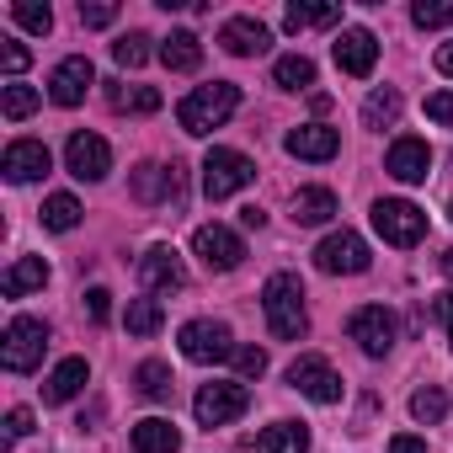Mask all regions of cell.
Returning <instances> with one entry per match:
<instances>
[{
  "label": "cell",
  "instance_id": "45",
  "mask_svg": "<svg viewBox=\"0 0 453 453\" xmlns=\"http://www.w3.org/2000/svg\"><path fill=\"white\" fill-rule=\"evenodd\" d=\"M389 453H426V442L411 437V432H400V437H389Z\"/></svg>",
  "mask_w": 453,
  "mask_h": 453
},
{
  "label": "cell",
  "instance_id": "19",
  "mask_svg": "<svg viewBox=\"0 0 453 453\" xmlns=\"http://www.w3.org/2000/svg\"><path fill=\"white\" fill-rule=\"evenodd\" d=\"M283 144H288V155H294V160H331V155L342 150V134H336V128H326V123H299Z\"/></svg>",
  "mask_w": 453,
  "mask_h": 453
},
{
  "label": "cell",
  "instance_id": "26",
  "mask_svg": "<svg viewBox=\"0 0 453 453\" xmlns=\"http://www.w3.org/2000/svg\"><path fill=\"white\" fill-rule=\"evenodd\" d=\"M262 453H310V426L304 421H278L257 437Z\"/></svg>",
  "mask_w": 453,
  "mask_h": 453
},
{
  "label": "cell",
  "instance_id": "43",
  "mask_svg": "<svg viewBox=\"0 0 453 453\" xmlns=\"http://www.w3.org/2000/svg\"><path fill=\"white\" fill-rule=\"evenodd\" d=\"M86 310H91V320H96V326H102V320H112V294H107V288H91V294H86Z\"/></svg>",
  "mask_w": 453,
  "mask_h": 453
},
{
  "label": "cell",
  "instance_id": "41",
  "mask_svg": "<svg viewBox=\"0 0 453 453\" xmlns=\"http://www.w3.org/2000/svg\"><path fill=\"white\" fill-rule=\"evenodd\" d=\"M426 118L442 123V128H453V91H432L426 96Z\"/></svg>",
  "mask_w": 453,
  "mask_h": 453
},
{
  "label": "cell",
  "instance_id": "21",
  "mask_svg": "<svg viewBox=\"0 0 453 453\" xmlns=\"http://www.w3.org/2000/svg\"><path fill=\"white\" fill-rule=\"evenodd\" d=\"M86 379H91L86 357H65V363L43 379V400H49V405H65V400H75V395L86 389Z\"/></svg>",
  "mask_w": 453,
  "mask_h": 453
},
{
  "label": "cell",
  "instance_id": "46",
  "mask_svg": "<svg viewBox=\"0 0 453 453\" xmlns=\"http://www.w3.org/2000/svg\"><path fill=\"white\" fill-rule=\"evenodd\" d=\"M437 315H442V326H448V342H453V294H442V299H437Z\"/></svg>",
  "mask_w": 453,
  "mask_h": 453
},
{
  "label": "cell",
  "instance_id": "28",
  "mask_svg": "<svg viewBox=\"0 0 453 453\" xmlns=\"http://www.w3.org/2000/svg\"><path fill=\"white\" fill-rule=\"evenodd\" d=\"M273 81H278L283 91H310V86H315V65H310L304 54H283V59L273 65Z\"/></svg>",
  "mask_w": 453,
  "mask_h": 453
},
{
  "label": "cell",
  "instance_id": "38",
  "mask_svg": "<svg viewBox=\"0 0 453 453\" xmlns=\"http://www.w3.org/2000/svg\"><path fill=\"white\" fill-rule=\"evenodd\" d=\"M411 22H416V27H448V22H453V0H416V6H411Z\"/></svg>",
  "mask_w": 453,
  "mask_h": 453
},
{
  "label": "cell",
  "instance_id": "10",
  "mask_svg": "<svg viewBox=\"0 0 453 453\" xmlns=\"http://www.w3.org/2000/svg\"><path fill=\"white\" fill-rule=\"evenodd\" d=\"M192 251L203 257V267H208V273H235V267H241V257H246L241 235H235V230H224V224H197Z\"/></svg>",
  "mask_w": 453,
  "mask_h": 453
},
{
  "label": "cell",
  "instance_id": "37",
  "mask_svg": "<svg viewBox=\"0 0 453 453\" xmlns=\"http://www.w3.org/2000/svg\"><path fill=\"white\" fill-rule=\"evenodd\" d=\"M12 17H17L27 33H38V38H43V33H54V12H49V6H38V0H17Z\"/></svg>",
  "mask_w": 453,
  "mask_h": 453
},
{
  "label": "cell",
  "instance_id": "18",
  "mask_svg": "<svg viewBox=\"0 0 453 453\" xmlns=\"http://www.w3.org/2000/svg\"><path fill=\"white\" fill-rule=\"evenodd\" d=\"M49 165H54V155H49V144H38V139L6 144V160H0V171H6L12 181H38V176H49Z\"/></svg>",
  "mask_w": 453,
  "mask_h": 453
},
{
  "label": "cell",
  "instance_id": "30",
  "mask_svg": "<svg viewBox=\"0 0 453 453\" xmlns=\"http://www.w3.org/2000/svg\"><path fill=\"white\" fill-rule=\"evenodd\" d=\"M134 384H139V395H144V400H171V389H176V379H171V368H165V363H139Z\"/></svg>",
  "mask_w": 453,
  "mask_h": 453
},
{
  "label": "cell",
  "instance_id": "32",
  "mask_svg": "<svg viewBox=\"0 0 453 453\" xmlns=\"http://www.w3.org/2000/svg\"><path fill=\"white\" fill-rule=\"evenodd\" d=\"M43 224H49V230H75V224H81V203L70 197V192H54L49 203H43Z\"/></svg>",
  "mask_w": 453,
  "mask_h": 453
},
{
  "label": "cell",
  "instance_id": "6",
  "mask_svg": "<svg viewBox=\"0 0 453 453\" xmlns=\"http://www.w3.org/2000/svg\"><path fill=\"white\" fill-rule=\"evenodd\" d=\"M315 267H320V273H331V278H357V273H368V267H373V257H368L363 235L336 230V235H326V241L315 246Z\"/></svg>",
  "mask_w": 453,
  "mask_h": 453
},
{
  "label": "cell",
  "instance_id": "34",
  "mask_svg": "<svg viewBox=\"0 0 453 453\" xmlns=\"http://www.w3.org/2000/svg\"><path fill=\"white\" fill-rule=\"evenodd\" d=\"M336 17H342L336 6H288L283 27H288V33H304V27H331Z\"/></svg>",
  "mask_w": 453,
  "mask_h": 453
},
{
  "label": "cell",
  "instance_id": "15",
  "mask_svg": "<svg viewBox=\"0 0 453 453\" xmlns=\"http://www.w3.org/2000/svg\"><path fill=\"white\" fill-rule=\"evenodd\" d=\"M139 283L150 294H171V288H187V267H181V257L171 246H150L139 257Z\"/></svg>",
  "mask_w": 453,
  "mask_h": 453
},
{
  "label": "cell",
  "instance_id": "33",
  "mask_svg": "<svg viewBox=\"0 0 453 453\" xmlns=\"http://www.w3.org/2000/svg\"><path fill=\"white\" fill-rule=\"evenodd\" d=\"M38 102H43V96H38L33 86H17V81H12L6 91H0V112H6L12 123H22V118H33V112H38Z\"/></svg>",
  "mask_w": 453,
  "mask_h": 453
},
{
  "label": "cell",
  "instance_id": "17",
  "mask_svg": "<svg viewBox=\"0 0 453 453\" xmlns=\"http://www.w3.org/2000/svg\"><path fill=\"white\" fill-rule=\"evenodd\" d=\"M219 43L230 49L235 59H257V54H267V49H273V33H267L257 17H230V22L219 27Z\"/></svg>",
  "mask_w": 453,
  "mask_h": 453
},
{
  "label": "cell",
  "instance_id": "44",
  "mask_svg": "<svg viewBox=\"0 0 453 453\" xmlns=\"http://www.w3.org/2000/svg\"><path fill=\"white\" fill-rule=\"evenodd\" d=\"M27 432H33V411H27V405H17V411L6 416V437L17 442V437H27Z\"/></svg>",
  "mask_w": 453,
  "mask_h": 453
},
{
  "label": "cell",
  "instance_id": "14",
  "mask_svg": "<svg viewBox=\"0 0 453 453\" xmlns=\"http://www.w3.org/2000/svg\"><path fill=\"white\" fill-rule=\"evenodd\" d=\"M91 86H96V70H91V59H86V54H75V59L54 65V75H49V96H54L59 107H81Z\"/></svg>",
  "mask_w": 453,
  "mask_h": 453
},
{
  "label": "cell",
  "instance_id": "7",
  "mask_svg": "<svg viewBox=\"0 0 453 453\" xmlns=\"http://www.w3.org/2000/svg\"><path fill=\"white\" fill-rule=\"evenodd\" d=\"M181 357L187 363H224V357H235V342H230V326H219V320H187L181 326Z\"/></svg>",
  "mask_w": 453,
  "mask_h": 453
},
{
  "label": "cell",
  "instance_id": "36",
  "mask_svg": "<svg viewBox=\"0 0 453 453\" xmlns=\"http://www.w3.org/2000/svg\"><path fill=\"white\" fill-rule=\"evenodd\" d=\"M411 416H416V421H442V416H448V395H442L437 384L416 389V395H411Z\"/></svg>",
  "mask_w": 453,
  "mask_h": 453
},
{
  "label": "cell",
  "instance_id": "40",
  "mask_svg": "<svg viewBox=\"0 0 453 453\" xmlns=\"http://www.w3.org/2000/svg\"><path fill=\"white\" fill-rule=\"evenodd\" d=\"M0 65H6V75H22V70L33 65V54H27L22 43H12V38H0Z\"/></svg>",
  "mask_w": 453,
  "mask_h": 453
},
{
  "label": "cell",
  "instance_id": "35",
  "mask_svg": "<svg viewBox=\"0 0 453 453\" xmlns=\"http://www.w3.org/2000/svg\"><path fill=\"white\" fill-rule=\"evenodd\" d=\"M150 43H155V38H144V33H123V38L112 43V59H118L123 70H139V65L150 59Z\"/></svg>",
  "mask_w": 453,
  "mask_h": 453
},
{
  "label": "cell",
  "instance_id": "8",
  "mask_svg": "<svg viewBox=\"0 0 453 453\" xmlns=\"http://www.w3.org/2000/svg\"><path fill=\"white\" fill-rule=\"evenodd\" d=\"M246 405H251V389H246V384H235V379H224V384H203V389H197V400H192V411H197V421H203V426H224V421H235V416H246Z\"/></svg>",
  "mask_w": 453,
  "mask_h": 453
},
{
  "label": "cell",
  "instance_id": "42",
  "mask_svg": "<svg viewBox=\"0 0 453 453\" xmlns=\"http://www.w3.org/2000/svg\"><path fill=\"white\" fill-rule=\"evenodd\" d=\"M81 22L86 27H112L118 22V6H86V0H81Z\"/></svg>",
  "mask_w": 453,
  "mask_h": 453
},
{
  "label": "cell",
  "instance_id": "12",
  "mask_svg": "<svg viewBox=\"0 0 453 453\" xmlns=\"http://www.w3.org/2000/svg\"><path fill=\"white\" fill-rule=\"evenodd\" d=\"M331 54H336V70L342 75H373V65H379V38L368 33V27H342L336 33V43H331Z\"/></svg>",
  "mask_w": 453,
  "mask_h": 453
},
{
  "label": "cell",
  "instance_id": "39",
  "mask_svg": "<svg viewBox=\"0 0 453 453\" xmlns=\"http://www.w3.org/2000/svg\"><path fill=\"white\" fill-rule=\"evenodd\" d=\"M235 368H241L246 379H262V373H267V352H262V347H235Z\"/></svg>",
  "mask_w": 453,
  "mask_h": 453
},
{
  "label": "cell",
  "instance_id": "27",
  "mask_svg": "<svg viewBox=\"0 0 453 453\" xmlns=\"http://www.w3.org/2000/svg\"><path fill=\"white\" fill-rule=\"evenodd\" d=\"M107 102L118 107V112H160V91H150V86H123V81H107Z\"/></svg>",
  "mask_w": 453,
  "mask_h": 453
},
{
  "label": "cell",
  "instance_id": "25",
  "mask_svg": "<svg viewBox=\"0 0 453 453\" xmlns=\"http://www.w3.org/2000/svg\"><path fill=\"white\" fill-rule=\"evenodd\" d=\"M336 213V192L331 187H299L294 192V224H326Z\"/></svg>",
  "mask_w": 453,
  "mask_h": 453
},
{
  "label": "cell",
  "instance_id": "48",
  "mask_svg": "<svg viewBox=\"0 0 453 453\" xmlns=\"http://www.w3.org/2000/svg\"><path fill=\"white\" fill-rule=\"evenodd\" d=\"M262 219H267L262 208H241V224H246V230H262Z\"/></svg>",
  "mask_w": 453,
  "mask_h": 453
},
{
  "label": "cell",
  "instance_id": "13",
  "mask_svg": "<svg viewBox=\"0 0 453 453\" xmlns=\"http://www.w3.org/2000/svg\"><path fill=\"white\" fill-rule=\"evenodd\" d=\"M65 165H70V176H81V181H102V176L112 171V150H107L102 134H70Z\"/></svg>",
  "mask_w": 453,
  "mask_h": 453
},
{
  "label": "cell",
  "instance_id": "1",
  "mask_svg": "<svg viewBox=\"0 0 453 453\" xmlns=\"http://www.w3.org/2000/svg\"><path fill=\"white\" fill-rule=\"evenodd\" d=\"M262 315H267V331L278 342H299L310 331V310H304V283L294 273H273L267 288H262Z\"/></svg>",
  "mask_w": 453,
  "mask_h": 453
},
{
  "label": "cell",
  "instance_id": "22",
  "mask_svg": "<svg viewBox=\"0 0 453 453\" xmlns=\"http://www.w3.org/2000/svg\"><path fill=\"white\" fill-rule=\"evenodd\" d=\"M176 448H181L176 421H165V416H144V421L134 426V453H176Z\"/></svg>",
  "mask_w": 453,
  "mask_h": 453
},
{
  "label": "cell",
  "instance_id": "23",
  "mask_svg": "<svg viewBox=\"0 0 453 453\" xmlns=\"http://www.w3.org/2000/svg\"><path fill=\"white\" fill-rule=\"evenodd\" d=\"M43 283H49V262H43V257H17V262L6 267V278H0L6 299H22V294H33V288H43Z\"/></svg>",
  "mask_w": 453,
  "mask_h": 453
},
{
  "label": "cell",
  "instance_id": "24",
  "mask_svg": "<svg viewBox=\"0 0 453 453\" xmlns=\"http://www.w3.org/2000/svg\"><path fill=\"white\" fill-rule=\"evenodd\" d=\"M160 65L176 70V75H192V70L203 65V43H197V33H171V38L160 43Z\"/></svg>",
  "mask_w": 453,
  "mask_h": 453
},
{
  "label": "cell",
  "instance_id": "9",
  "mask_svg": "<svg viewBox=\"0 0 453 453\" xmlns=\"http://www.w3.org/2000/svg\"><path fill=\"white\" fill-rule=\"evenodd\" d=\"M288 384H294L299 395H310L315 405H336V400H342V379H336V368H331L326 357H315V352H304V357L288 363Z\"/></svg>",
  "mask_w": 453,
  "mask_h": 453
},
{
  "label": "cell",
  "instance_id": "49",
  "mask_svg": "<svg viewBox=\"0 0 453 453\" xmlns=\"http://www.w3.org/2000/svg\"><path fill=\"white\" fill-rule=\"evenodd\" d=\"M442 278L453 283V251H442Z\"/></svg>",
  "mask_w": 453,
  "mask_h": 453
},
{
  "label": "cell",
  "instance_id": "16",
  "mask_svg": "<svg viewBox=\"0 0 453 453\" xmlns=\"http://www.w3.org/2000/svg\"><path fill=\"white\" fill-rule=\"evenodd\" d=\"M384 171H389L395 181H405V187L426 181V171H432V150H426V139H395L389 155H384Z\"/></svg>",
  "mask_w": 453,
  "mask_h": 453
},
{
  "label": "cell",
  "instance_id": "2",
  "mask_svg": "<svg viewBox=\"0 0 453 453\" xmlns=\"http://www.w3.org/2000/svg\"><path fill=\"white\" fill-rule=\"evenodd\" d=\"M235 107H241V86L235 81H213V86H197V91L181 96L176 123L187 134H213V128H224L235 118Z\"/></svg>",
  "mask_w": 453,
  "mask_h": 453
},
{
  "label": "cell",
  "instance_id": "5",
  "mask_svg": "<svg viewBox=\"0 0 453 453\" xmlns=\"http://www.w3.org/2000/svg\"><path fill=\"white\" fill-rule=\"evenodd\" d=\"M43 347H49V326L33 320V315H17L6 326V342H0V363H6L12 373H33L43 363Z\"/></svg>",
  "mask_w": 453,
  "mask_h": 453
},
{
  "label": "cell",
  "instance_id": "4",
  "mask_svg": "<svg viewBox=\"0 0 453 453\" xmlns=\"http://www.w3.org/2000/svg\"><path fill=\"white\" fill-rule=\"evenodd\" d=\"M373 230H379L389 246L411 251V246L426 235V213H421L416 203H405V197H379V203H373Z\"/></svg>",
  "mask_w": 453,
  "mask_h": 453
},
{
  "label": "cell",
  "instance_id": "29",
  "mask_svg": "<svg viewBox=\"0 0 453 453\" xmlns=\"http://www.w3.org/2000/svg\"><path fill=\"white\" fill-rule=\"evenodd\" d=\"M395 118H400V91H395V86H379V91L363 102V123H368V128H389Z\"/></svg>",
  "mask_w": 453,
  "mask_h": 453
},
{
  "label": "cell",
  "instance_id": "11",
  "mask_svg": "<svg viewBox=\"0 0 453 453\" xmlns=\"http://www.w3.org/2000/svg\"><path fill=\"white\" fill-rule=\"evenodd\" d=\"M347 336H352L368 357H384V352L395 347V315H389L384 304H363V310H352Z\"/></svg>",
  "mask_w": 453,
  "mask_h": 453
},
{
  "label": "cell",
  "instance_id": "3",
  "mask_svg": "<svg viewBox=\"0 0 453 453\" xmlns=\"http://www.w3.org/2000/svg\"><path fill=\"white\" fill-rule=\"evenodd\" d=\"M257 181V160L251 155H241V150H208L203 155V192L219 203V197H235L241 187H251Z\"/></svg>",
  "mask_w": 453,
  "mask_h": 453
},
{
  "label": "cell",
  "instance_id": "47",
  "mask_svg": "<svg viewBox=\"0 0 453 453\" xmlns=\"http://www.w3.org/2000/svg\"><path fill=\"white\" fill-rule=\"evenodd\" d=\"M437 70L453 81V43H442V49H437Z\"/></svg>",
  "mask_w": 453,
  "mask_h": 453
},
{
  "label": "cell",
  "instance_id": "20",
  "mask_svg": "<svg viewBox=\"0 0 453 453\" xmlns=\"http://www.w3.org/2000/svg\"><path fill=\"white\" fill-rule=\"evenodd\" d=\"M134 197L139 203H171V197H181V171L176 165H139L134 171Z\"/></svg>",
  "mask_w": 453,
  "mask_h": 453
},
{
  "label": "cell",
  "instance_id": "50",
  "mask_svg": "<svg viewBox=\"0 0 453 453\" xmlns=\"http://www.w3.org/2000/svg\"><path fill=\"white\" fill-rule=\"evenodd\" d=\"M448 219H453V203H448Z\"/></svg>",
  "mask_w": 453,
  "mask_h": 453
},
{
  "label": "cell",
  "instance_id": "31",
  "mask_svg": "<svg viewBox=\"0 0 453 453\" xmlns=\"http://www.w3.org/2000/svg\"><path fill=\"white\" fill-rule=\"evenodd\" d=\"M128 336H155L160 326H165V315H160V304L155 299H128Z\"/></svg>",
  "mask_w": 453,
  "mask_h": 453
}]
</instances>
